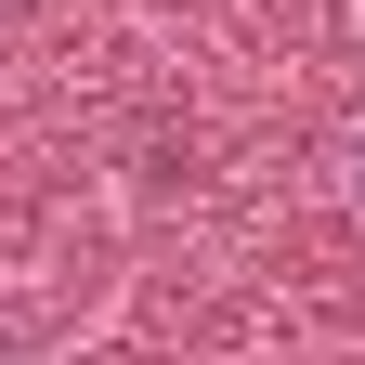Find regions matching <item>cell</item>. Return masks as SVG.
<instances>
[{"mask_svg":"<svg viewBox=\"0 0 365 365\" xmlns=\"http://www.w3.org/2000/svg\"><path fill=\"white\" fill-rule=\"evenodd\" d=\"M0 365H26V352H0Z\"/></svg>","mask_w":365,"mask_h":365,"instance_id":"obj_2","label":"cell"},{"mask_svg":"<svg viewBox=\"0 0 365 365\" xmlns=\"http://www.w3.org/2000/svg\"><path fill=\"white\" fill-rule=\"evenodd\" d=\"M327 170H339V196L365 209V91H352V118H339V144H327Z\"/></svg>","mask_w":365,"mask_h":365,"instance_id":"obj_1","label":"cell"}]
</instances>
